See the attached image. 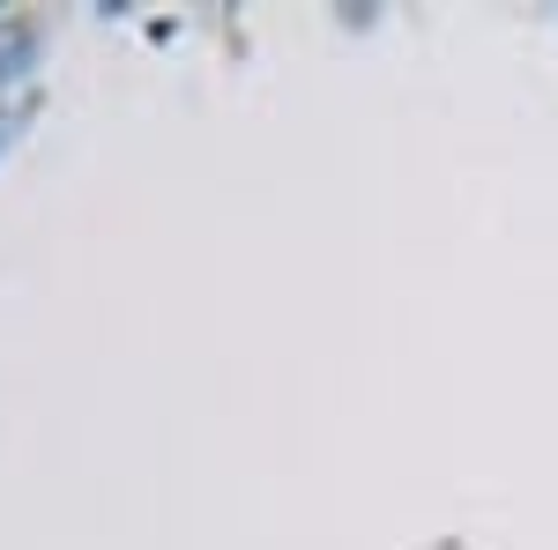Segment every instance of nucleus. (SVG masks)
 Listing matches in <instances>:
<instances>
[{
	"instance_id": "nucleus-1",
	"label": "nucleus",
	"mask_w": 558,
	"mask_h": 550,
	"mask_svg": "<svg viewBox=\"0 0 558 550\" xmlns=\"http://www.w3.org/2000/svg\"><path fill=\"white\" fill-rule=\"evenodd\" d=\"M31 23H8V30H0V83H8V75H23V60H31Z\"/></svg>"
},
{
	"instance_id": "nucleus-2",
	"label": "nucleus",
	"mask_w": 558,
	"mask_h": 550,
	"mask_svg": "<svg viewBox=\"0 0 558 550\" xmlns=\"http://www.w3.org/2000/svg\"><path fill=\"white\" fill-rule=\"evenodd\" d=\"M8 127H15V120H8V112H0V142H8Z\"/></svg>"
}]
</instances>
